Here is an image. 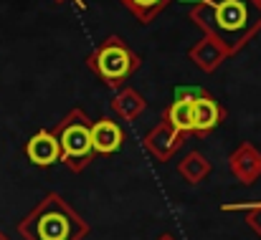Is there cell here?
<instances>
[{
    "instance_id": "6da1fadb",
    "label": "cell",
    "mask_w": 261,
    "mask_h": 240,
    "mask_svg": "<svg viewBox=\"0 0 261 240\" xmlns=\"http://www.w3.org/2000/svg\"><path fill=\"white\" fill-rule=\"evenodd\" d=\"M190 20L213 38L228 56H236L261 31L259 0H198L190 8Z\"/></svg>"
},
{
    "instance_id": "7a4b0ae2",
    "label": "cell",
    "mask_w": 261,
    "mask_h": 240,
    "mask_svg": "<svg viewBox=\"0 0 261 240\" xmlns=\"http://www.w3.org/2000/svg\"><path fill=\"white\" fill-rule=\"evenodd\" d=\"M18 233L23 240H84L89 223L59 192H48L18 223Z\"/></svg>"
},
{
    "instance_id": "3957f363",
    "label": "cell",
    "mask_w": 261,
    "mask_h": 240,
    "mask_svg": "<svg viewBox=\"0 0 261 240\" xmlns=\"http://www.w3.org/2000/svg\"><path fill=\"white\" fill-rule=\"evenodd\" d=\"M140 64L142 58L119 36H109L107 41H101L87 58L89 71L112 88L124 86V81L137 74Z\"/></svg>"
},
{
    "instance_id": "277c9868",
    "label": "cell",
    "mask_w": 261,
    "mask_h": 240,
    "mask_svg": "<svg viewBox=\"0 0 261 240\" xmlns=\"http://www.w3.org/2000/svg\"><path fill=\"white\" fill-rule=\"evenodd\" d=\"M59 144H61V162L71 172H84L94 160L91 147V119L84 109L74 106L54 129Z\"/></svg>"
},
{
    "instance_id": "5b68a950",
    "label": "cell",
    "mask_w": 261,
    "mask_h": 240,
    "mask_svg": "<svg viewBox=\"0 0 261 240\" xmlns=\"http://www.w3.org/2000/svg\"><path fill=\"white\" fill-rule=\"evenodd\" d=\"M182 142H185V134L175 132L173 127H170L168 122H163V119L142 137L145 152H147L155 162H168L175 152L182 147Z\"/></svg>"
},
{
    "instance_id": "8992f818",
    "label": "cell",
    "mask_w": 261,
    "mask_h": 240,
    "mask_svg": "<svg viewBox=\"0 0 261 240\" xmlns=\"http://www.w3.org/2000/svg\"><path fill=\"white\" fill-rule=\"evenodd\" d=\"M228 167H231V174L241 185H254L261 177V152L251 142H244L231 152Z\"/></svg>"
},
{
    "instance_id": "52a82bcc",
    "label": "cell",
    "mask_w": 261,
    "mask_h": 240,
    "mask_svg": "<svg viewBox=\"0 0 261 240\" xmlns=\"http://www.w3.org/2000/svg\"><path fill=\"white\" fill-rule=\"evenodd\" d=\"M25 157L36 167H51V164L61 162V144H59L56 134L48 132V129L36 132L25 142Z\"/></svg>"
},
{
    "instance_id": "ba28073f",
    "label": "cell",
    "mask_w": 261,
    "mask_h": 240,
    "mask_svg": "<svg viewBox=\"0 0 261 240\" xmlns=\"http://www.w3.org/2000/svg\"><path fill=\"white\" fill-rule=\"evenodd\" d=\"M226 119V109L205 91L193 101V134L205 137L208 132H213L221 122Z\"/></svg>"
},
{
    "instance_id": "9c48e42d",
    "label": "cell",
    "mask_w": 261,
    "mask_h": 240,
    "mask_svg": "<svg viewBox=\"0 0 261 240\" xmlns=\"http://www.w3.org/2000/svg\"><path fill=\"white\" fill-rule=\"evenodd\" d=\"M124 144V132L122 127L109 119V116H101L96 122H91V147H94V155H114L119 152Z\"/></svg>"
},
{
    "instance_id": "30bf717a",
    "label": "cell",
    "mask_w": 261,
    "mask_h": 240,
    "mask_svg": "<svg viewBox=\"0 0 261 240\" xmlns=\"http://www.w3.org/2000/svg\"><path fill=\"white\" fill-rule=\"evenodd\" d=\"M188 58L193 61V66H198L200 71H205V74H213V71H218L221 69V64L228 58V53L213 41V38H208V36H203L190 51H188Z\"/></svg>"
},
{
    "instance_id": "8fae6325",
    "label": "cell",
    "mask_w": 261,
    "mask_h": 240,
    "mask_svg": "<svg viewBox=\"0 0 261 240\" xmlns=\"http://www.w3.org/2000/svg\"><path fill=\"white\" fill-rule=\"evenodd\" d=\"M109 109H112L119 119L135 122V119L147 109V101H145V96H142L140 91H135V88H129V86H122V88L114 94V99L109 101Z\"/></svg>"
},
{
    "instance_id": "7c38bea8",
    "label": "cell",
    "mask_w": 261,
    "mask_h": 240,
    "mask_svg": "<svg viewBox=\"0 0 261 240\" xmlns=\"http://www.w3.org/2000/svg\"><path fill=\"white\" fill-rule=\"evenodd\" d=\"M163 122H168L175 132H180L185 137L193 134V101H177L175 99L163 111Z\"/></svg>"
},
{
    "instance_id": "4fadbf2b",
    "label": "cell",
    "mask_w": 261,
    "mask_h": 240,
    "mask_svg": "<svg viewBox=\"0 0 261 240\" xmlns=\"http://www.w3.org/2000/svg\"><path fill=\"white\" fill-rule=\"evenodd\" d=\"M177 172H180V177H182L185 182L198 185V182H203V179L211 174V162L205 160L200 152H190V155H185V157L180 160Z\"/></svg>"
},
{
    "instance_id": "5bb4252c",
    "label": "cell",
    "mask_w": 261,
    "mask_h": 240,
    "mask_svg": "<svg viewBox=\"0 0 261 240\" xmlns=\"http://www.w3.org/2000/svg\"><path fill=\"white\" fill-rule=\"evenodd\" d=\"M119 3H122L140 23L147 25V23H152V20L163 13L173 0H119Z\"/></svg>"
},
{
    "instance_id": "9a60e30c",
    "label": "cell",
    "mask_w": 261,
    "mask_h": 240,
    "mask_svg": "<svg viewBox=\"0 0 261 240\" xmlns=\"http://www.w3.org/2000/svg\"><path fill=\"white\" fill-rule=\"evenodd\" d=\"M244 215H246V225L251 228V233L261 238V202L244 205Z\"/></svg>"
},
{
    "instance_id": "2e32d148",
    "label": "cell",
    "mask_w": 261,
    "mask_h": 240,
    "mask_svg": "<svg viewBox=\"0 0 261 240\" xmlns=\"http://www.w3.org/2000/svg\"><path fill=\"white\" fill-rule=\"evenodd\" d=\"M200 94H205V91H203V88H190V86L175 88V99H177V101H195Z\"/></svg>"
},
{
    "instance_id": "e0dca14e",
    "label": "cell",
    "mask_w": 261,
    "mask_h": 240,
    "mask_svg": "<svg viewBox=\"0 0 261 240\" xmlns=\"http://www.w3.org/2000/svg\"><path fill=\"white\" fill-rule=\"evenodd\" d=\"M155 240H177V238H175L173 233H163V235H158Z\"/></svg>"
},
{
    "instance_id": "ac0fdd59",
    "label": "cell",
    "mask_w": 261,
    "mask_h": 240,
    "mask_svg": "<svg viewBox=\"0 0 261 240\" xmlns=\"http://www.w3.org/2000/svg\"><path fill=\"white\" fill-rule=\"evenodd\" d=\"M0 240H10V238H8V235H5V233H3V230H0Z\"/></svg>"
},
{
    "instance_id": "d6986e66",
    "label": "cell",
    "mask_w": 261,
    "mask_h": 240,
    "mask_svg": "<svg viewBox=\"0 0 261 240\" xmlns=\"http://www.w3.org/2000/svg\"><path fill=\"white\" fill-rule=\"evenodd\" d=\"M195 3H198V0H195Z\"/></svg>"
},
{
    "instance_id": "ffe728a7",
    "label": "cell",
    "mask_w": 261,
    "mask_h": 240,
    "mask_svg": "<svg viewBox=\"0 0 261 240\" xmlns=\"http://www.w3.org/2000/svg\"><path fill=\"white\" fill-rule=\"evenodd\" d=\"M259 3H261V0H259Z\"/></svg>"
}]
</instances>
